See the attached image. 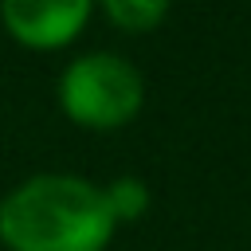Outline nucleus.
Segmentation results:
<instances>
[{
	"mask_svg": "<svg viewBox=\"0 0 251 251\" xmlns=\"http://www.w3.org/2000/svg\"><path fill=\"white\" fill-rule=\"evenodd\" d=\"M118 224L102 184L78 173H35L0 200V243L8 251H106Z\"/></svg>",
	"mask_w": 251,
	"mask_h": 251,
	"instance_id": "obj_1",
	"label": "nucleus"
},
{
	"mask_svg": "<svg viewBox=\"0 0 251 251\" xmlns=\"http://www.w3.org/2000/svg\"><path fill=\"white\" fill-rule=\"evenodd\" d=\"M59 106L75 126L110 133L141 114L145 78L118 51H82L59 75Z\"/></svg>",
	"mask_w": 251,
	"mask_h": 251,
	"instance_id": "obj_2",
	"label": "nucleus"
},
{
	"mask_svg": "<svg viewBox=\"0 0 251 251\" xmlns=\"http://www.w3.org/2000/svg\"><path fill=\"white\" fill-rule=\"evenodd\" d=\"M90 0H4L0 24L4 31L31 51H59L82 35L90 24Z\"/></svg>",
	"mask_w": 251,
	"mask_h": 251,
	"instance_id": "obj_3",
	"label": "nucleus"
},
{
	"mask_svg": "<svg viewBox=\"0 0 251 251\" xmlns=\"http://www.w3.org/2000/svg\"><path fill=\"white\" fill-rule=\"evenodd\" d=\"M102 16L126 35H149L169 16V4H161V0H110V4H102Z\"/></svg>",
	"mask_w": 251,
	"mask_h": 251,
	"instance_id": "obj_4",
	"label": "nucleus"
},
{
	"mask_svg": "<svg viewBox=\"0 0 251 251\" xmlns=\"http://www.w3.org/2000/svg\"><path fill=\"white\" fill-rule=\"evenodd\" d=\"M102 196H106V208H110L114 224H133L149 212V184L133 173H122V176L106 180Z\"/></svg>",
	"mask_w": 251,
	"mask_h": 251,
	"instance_id": "obj_5",
	"label": "nucleus"
}]
</instances>
